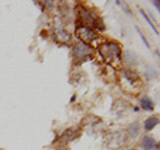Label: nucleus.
I'll return each mask as SVG.
<instances>
[{
	"label": "nucleus",
	"instance_id": "obj_1",
	"mask_svg": "<svg viewBox=\"0 0 160 150\" xmlns=\"http://www.w3.org/2000/svg\"><path fill=\"white\" fill-rule=\"evenodd\" d=\"M99 52L102 59L107 64L112 67H116V63H122V48L116 41H106L100 44Z\"/></svg>",
	"mask_w": 160,
	"mask_h": 150
},
{
	"label": "nucleus",
	"instance_id": "obj_2",
	"mask_svg": "<svg viewBox=\"0 0 160 150\" xmlns=\"http://www.w3.org/2000/svg\"><path fill=\"white\" fill-rule=\"evenodd\" d=\"M92 56H93V48L83 41L76 43L72 48V59L75 64H82L86 60L92 59Z\"/></svg>",
	"mask_w": 160,
	"mask_h": 150
},
{
	"label": "nucleus",
	"instance_id": "obj_3",
	"mask_svg": "<svg viewBox=\"0 0 160 150\" xmlns=\"http://www.w3.org/2000/svg\"><path fill=\"white\" fill-rule=\"evenodd\" d=\"M76 16H78V26H83L88 28H92L95 19L98 17L96 15H93L91 9L83 6V4H79L76 7Z\"/></svg>",
	"mask_w": 160,
	"mask_h": 150
},
{
	"label": "nucleus",
	"instance_id": "obj_4",
	"mask_svg": "<svg viewBox=\"0 0 160 150\" xmlns=\"http://www.w3.org/2000/svg\"><path fill=\"white\" fill-rule=\"evenodd\" d=\"M76 36L79 37L80 41H83V43H86L89 45L93 40H96L99 37V35H98V32H95L92 28L76 26Z\"/></svg>",
	"mask_w": 160,
	"mask_h": 150
},
{
	"label": "nucleus",
	"instance_id": "obj_5",
	"mask_svg": "<svg viewBox=\"0 0 160 150\" xmlns=\"http://www.w3.org/2000/svg\"><path fill=\"white\" fill-rule=\"evenodd\" d=\"M55 39H56V41L60 43V44H69L71 43V33L68 31H66L64 28H59L55 31L53 33Z\"/></svg>",
	"mask_w": 160,
	"mask_h": 150
},
{
	"label": "nucleus",
	"instance_id": "obj_6",
	"mask_svg": "<svg viewBox=\"0 0 160 150\" xmlns=\"http://www.w3.org/2000/svg\"><path fill=\"white\" fill-rule=\"evenodd\" d=\"M122 77L126 80V81H129V82H138L140 77H139V74L133 71V69L131 68H124L123 71H122Z\"/></svg>",
	"mask_w": 160,
	"mask_h": 150
},
{
	"label": "nucleus",
	"instance_id": "obj_7",
	"mask_svg": "<svg viewBox=\"0 0 160 150\" xmlns=\"http://www.w3.org/2000/svg\"><path fill=\"white\" fill-rule=\"evenodd\" d=\"M122 61L126 64V67H132L133 64H136L138 63V57H136V54H135L133 52L131 51H126L124 53H122Z\"/></svg>",
	"mask_w": 160,
	"mask_h": 150
},
{
	"label": "nucleus",
	"instance_id": "obj_8",
	"mask_svg": "<svg viewBox=\"0 0 160 150\" xmlns=\"http://www.w3.org/2000/svg\"><path fill=\"white\" fill-rule=\"evenodd\" d=\"M142 149L143 150H153L158 146V142L152 136H144L142 139Z\"/></svg>",
	"mask_w": 160,
	"mask_h": 150
},
{
	"label": "nucleus",
	"instance_id": "obj_9",
	"mask_svg": "<svg viewBox=\"0 0 160 150\" xmlns=\"http://www.w3.org/2000/svg\"><path fill=\"white\" fill-rule=\"evenodd\" d=\"M78 137H79V130L78 129H67V130L63 133V136H62V141L64 143H67V142L73 141V139L78 138Z\"/></svg>",
	"mask_w": 160,
	"mask_h": 150
},
{
	"label": "nucleus",
	"instance_id": "obj_10",
	"mask_svg": "<svg viewBox=\"0 0 160 150\" xmlns=\"http://www.w3.org/2000/svg\"><path fill=\"white\" fill-rule=\"evenodd\" d=\"M140 106H142V109H144V110L147 112H152L155 110V102L152 98H149L148 96H144L140 98Z\"/></svg>",
	"mask_w": 160,
	"mask_h": 150
},
{
	"label": "nucleus",
	"instance_id": "obj_11",
	"mask_svg": "<svg viewBox=\"0 0 160 150\" xmlns=\"http://www.w3.org/2000/svg\"><path fill=\"white\" fill-rule=\"evenodd\" d=\"M140 134V125L139 122H132L127 129V136L131 139H136Z\"/></svg>",
	"mask_w": 160,
	"mask_h": 150
},
{
	"label": "nucleus",
	"instance_id": "obj_12",
	"mask_svg": "<svg viewBox=\"0 0 160 150\" xmlns=\"http://www.w3.org/2000/svg\"><path fill=\"white\" fill-rule=\"evenodd\" d=\"M158 124H159V117H158V116H151V117H148L146 121H144V124H143L144 130H146V132H151Z\"/></svg>",
	"mask_w": 160,
	"mask_h": 150
},
{
	"label": "nucleus",
	"instance_id": "obj_13",
	"mask_svg": "<svg viewBox=\"0 0 160 150\" xmlns=\"http://www.w3.org/2000/svg\"><path fill=\"white\" fill-rule=\"evenodd\" d=\"M144 76L147 77V80H151V78H155L156 77V72H155V69L152 67H149V65H146L144 67Z\"/></svg>",
	"mask_w": 160,
	"mask_h": 150
},
{
	"label": "nucleus",
	"instance_id": "obj_14",
	"mask_svg": "<svg viewBox=\"0 0 160 150\" xmlns=\"http://www.w3.org/2000/svg\"><path fill=\"white\" fill-rule=\"evenodd\" d=\"M140 13H142V16H143L144 19H146V20H147V23L149 24V26H151V27H152V29H153V31H155V32H156V35H159V32H158V29H156V28H155V26H153V24H152V21H151V19H149V17H148V15H147V12H144V9H140Z\"/></svg>",
	"mask_w": 160,
	"mask_h": 150
},
{
	"label": "nucleus",
	"instance_id": "obj_15",
	"mask_svg": "<svg viewBox=\"0 0 160 150\" xmlns=\"http://www.w3.org/2000/svg\"><path fill=\"white\" fill-rule=\"evenodd\" d=\"M136 31H138V33L140 35V37H142V40H143V43H144V45H146L148 49H149V47H151V45H149V43H148V40L146 39V36H144V35L142 33V31H140V28L139 27H136Z\"/></svg>",
	"mask_w": 160,
	"mask_h": 150
},
{
	"label": "nucleus",
	"instance_id": "obj_16",
	"mask_svg": "<svg viewBox=\"0 0 160 150\" xmlns=\"http://www.w3.org/2000/svg\"><path fill=\"white\" fill-rule=\"evenodd\" d=\"M122 6H123V8L127 11V15H131V11H129V8H128V6H127V3H126V2H123Z\"/></svg>",
	"mask_w": 160,
	"mask_h": 150
},
{
	"label": "nucleus",
	"instance_id": "obj_17",
	"mask_svg": "<svg viewBox=\"0 0 160 150\" xmlns=\"http://www.w3.org/2000/svg\"><path fill=\"white\" fill-rule=\"evenodd\" d=\"M152 4H153V7L156 8L158 11H160V6H159V2H158V0H153V2H152Z\"/></svg>",
	"mask_w": 160,
	"mask_h": 150
},
{
	"label": "nucleus",
	"instance_id": "obj_18",
	"mask_svg": "<svg viewBox=\"0 0 160 150\" xmlns=\"http://www.w3.org/2000/svg\"><path fill=\"white\" fill-rule=\"evenodd\" d=\"M129 150H138V149H129Z\"/></svg>",
	"mask_w": 160,
	"mask_h": 150
},
{
	"label": "nucleus",
	"instance_id": "obj_19",
	"mask_svg": "<svg viewBox=\"0 0 160 150\" xmlns=\"http://www.w3.org/2000/svg\"><path fill=\"white\" fill-rule=\"evenodd\" d=\"M60 150H68V149H60Z\"/></svg>",
	"mask_w": 160,
	"mask_h": 150
}]
</instances>
